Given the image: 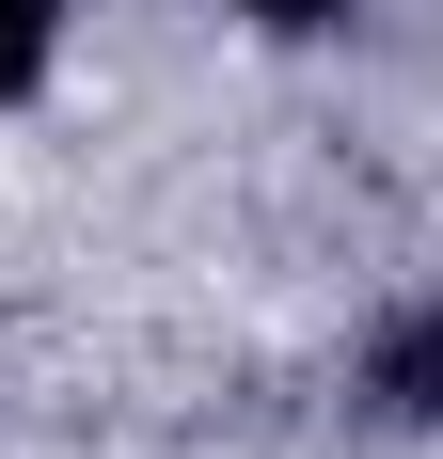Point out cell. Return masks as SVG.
I'll return each mask as SVG.
<instances>
[{"label":"cell","mask_w":443,"mask_h":459,"mask_svg":"<svg viewBox=\"0 0 443 459\" xmlns=\"http://www.w3.org/2000/svg\"><path fill=\"white\" fill-rule=\"evenodd\" d=\"M364 396H380L396 428H428V412H443V301L380 317V349H364Z\"/></svg>","instance_id":"obj_1"},{"label":"cell","mask_w":443,"mask_h":459,"mask_svg":"<svg viewBox=\"0 0 443 459\" xmlns=\"http://www.w3.org/2000/svg\"><path fill=\"white\" fill-rule=\"evenodd\" d=\"M48 48H64V0H0V95H32Z\"/></svg>","instance_id":"obj_2"},{"label":"cell","mask_w":443,"mask_h":459,"mask_svg":"<svg viewBox=\"0 0 443 459\" xmlns=\"http://www.w3.org/2000/svg\"><path fill=\"white\" fill-rule=\"evenodd\" d=\"M238 16H254V32H333L349 0H238Z\"/></svg>","instance_id":"obj_3"}]
</instances>
